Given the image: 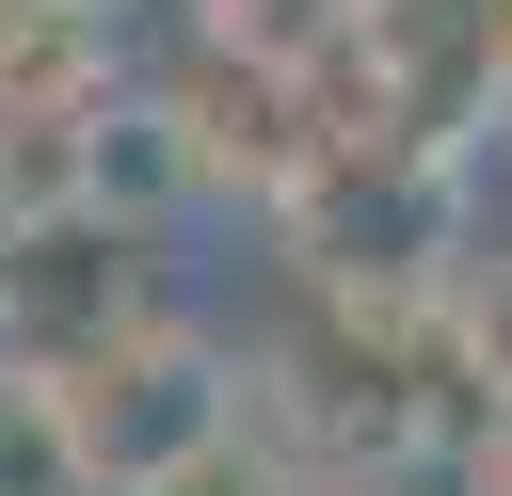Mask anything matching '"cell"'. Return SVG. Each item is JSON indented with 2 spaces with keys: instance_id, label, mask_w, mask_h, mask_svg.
I'll return each instance as SVG.
<instances>
[{
  "instance_id": "cell-3",
  "label": "cell",
  "mask_w": 512,
  "mask_h": 496,
  "mask_svg": "<svg viewBox=\"0 0 512 496\" xmlns=\"http://www.w3.org/2000/svg\"><path fill=\"white\" fill-rule=\"evenodd\" d=\"M112 96V16L96 0H0V128H64Z\"/></svg>"
},
{
  "instance_id": "cell-4",
  "label": "cell",
  "mask_w": 512,
  "mask_h": 496,
  "mask_svg": "<svg viewBox=\"0 0 512 496\" xmlns=\"http://www.w3.org/2000/svg\"><path fill=\"white\" fill-rule=\"evenodd\" d=\"M448 336H464V368H480V400H512V240L464 272V304H448Z\"/></svg>"
},
{
  "instance_id": "cell-5",
  "label": "cell",
  "mask_w": 512,
  "mask_h": 496,
  "mask_svg": "<svg viewBox=\"0 0 512 496\" xmlns=\"http://www.w3.org/2000/svg\"><path fill=\"white\" fill-rule=\"evenodd\" d=\"M480 464H512V400H496V448H480Z\"/></svg>"
},
{
  "instance_id": "cell-7",
  "label": "cell",
  "mask_w": 512,
  "mask_h": 496,
  "mask_svg": "<svg viewBox=\"0 0 512 496\" xmlns=\"http://www.w3.org/2000/svg\"><path fill=\"white\" fill-rule=\"evenodd\" d=\"M96 16H112V0H96Z\"/></svg>"
},
{
  "instance_id": "cell-6",
  "label": "cell",
  "mask_w": 512,
  "mask_h": 496,
  "mask_svg": "<svg viewBox=\"0 0 512 496\" xmlns=\"http://www.w3.org/2000/svg\"><path fill=\"white\" fill-rule=\"evenodd\" d=\"M0 208H16V128H0Z\"/></svg>"
},
{
  "instance_id": "cell-2",
  "label": "cell",
  "mask_w": 512,
  "mask_h": 496,
  "mask_svg": "<svg viewBox=\"0 0 512 496\" xmlns=\"http://www.w3.org/2000/svg\"><path fill=\"white\" fill-rule=\"evenodd\" d=\"M144 224H112V208H80V192H48V208H0V368L16 384H48L64 352H96V336H128L144 320Z\"/></svg>"
},
{
  "instance_id": "cell-1",
  "label": "cell",
  "mask_w": 512,
  "mask_h": 496,
  "mask_svg": "<svg viewBox=\"0 0 512 496\" xmlns=\"http://www.w3.org/2000/svg\"><path fill=\"white\" fill-rule=\"evenodd\" d=\"M32 432H48L64 496H192L240 448V368L176 320H128V336H96L32 384Z\"/></svg>"
}]
</instances>
